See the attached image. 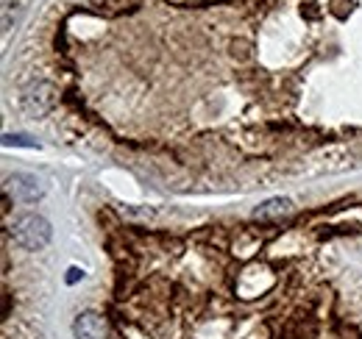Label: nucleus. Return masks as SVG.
I'll use <instances>...</instances> for the list:
<instances>
[{
  "label": "nucleus",
  "instance_id": "f257e3e1",
  "mask_svg": "<svg viewBox=\"0 0 362 339\" xmlns=\"http://www.w3.org/2000/svg\"><path fill=\"white\" fill-rule=\"evenodd\" d=\"M11 237L25 251H42V248H47V242L53 237V228L40 214H23V217H17L11 222Z\"/></svg>",
  "mask_w": 362,
  "mask_h": 339
},
{
  "label": "nucleus",
  "instance_id": "39448f33",
  "mask_svg": "<svg viewBox=\"0 0 362 339\" xmlns=\"http://www.w3.org/2000/svg\"><path fill=\"white\" fill-rule=\"evenodd\" d=\"M293 212H296V206L290 198H268L265 203H259L254 209V217L262 222H279V220H287Z\"/></svg>",
  "mask_w": 362,
  "mask_h": 339
},
{
  "label": "nucleus",
  "instance_id": "f03ea898",
  "mask_svg": "<svg viewBox=\"0 0 362 339\" xmlns=\"http://www.w3.org/2000/svg\"><path fill=\"white\" fill-rule=\"evenodd\" d=\"M3 189L17 203H37L45 195V184L34 172H11L3 184Z\"/></svg>",
  "mask_w": 362,
  "mask_h": 339
},
{
  "label": "nucleus",
  "instance_id": "423d86ee",
  "mask_svg": "<svg viewBox=\"0 0 362 339\" xmlns=\"http://www.w3.org/2000/svg\"><path fill=\"white\" fill-rule=\"evenodd\" d=\"M3 145H6V148H11V145H20V148H40L34 139H28V136H23V133H6V136H3Z\"/></svg>",
  "mask_w": 362,
  "mask_h": 339
},
{
  "label": "nucleus",
  "instance_id": "0eeeda50",
  "mask_svg": "<svg viewBox=\"0 0 362 339\" xmlns=\"http://www.w3.org/2000/svg\"><path fill=\"white\" fill-rule=\"evenodd\" d=\"M67 273H70V275H67V284H76L78 278H84V270H78V267H70Z\"/></svg>",
  "mask_w": 362,
  "mask_h": 339
},
{
  "label": "nucleus",
  "instance_id": "20e7f679",
  "mask_svg": "<svg viewBox=\"0 0 362 339\" xmlns=\"http://www.w3.org/2000/svg\"><path fill=\"white\" fill-rule=\"evenodd\" d=\"M73 337L76 339H106L109 337V326L98 311H81L73 320Z\"/></svg>",
  "mask_w": 362,
  "mask_h": 339
},
{
  "label": "nucleus",
  "instance_id": "7ed1b4c3",
  "mask_svg": "<svg viewBox=\"0 0 362 339\" xmlns=\"http://www.w3.org/2000/svg\"><path fill=\"white\" fill-rule=\"evenodd\" d=\"M20 103H23V109L31 114V117H45L53 112V106H56V86L50 84V81H34V84H28L23 89V95H20Z\"/></svg>",
  "mask_w": 362,
  "mask_h": 339
}]
</instances>
